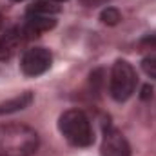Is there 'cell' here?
<instances>
[{"mask_svg": "<svg viewBox=\"0 0 156 156\" xmlns=\"http://www.w3.org/2000/svg\"><path fill=\"white\" fill-rule=\"evenodd\" d=\"M26 31L18 29V31H7L5 35L0 37V58H9L15 53V49L22 42V35Z\"/></svg>", "mask_w": 156, "mask_h": 156, "instance_id": "8992f818", "label": "cell"}, {"mask_svg": "<svg viewBox=\"0 0 156 156\" xmlns=\"http://www.w3.org/2000/svg\"><path fill=\"white\" fill-rule=\"evenodd\" d=\"M142 69H144V73H145L147 76H151V78L156 80V55L147 56V58L142 60Z\"/></svg>", "mask_w": 156, "mask_h": 156, "instance_id": "9c48e42d", "label": "cell"}, {"mask_svg": "<svg viewBox=\"0 0 156 156\" xmlns=\"http://www.w3.org/2000/svg\"><path fill=\"white\" fill-rule=\"evenodd\" d=\"M51 2H64V0H51Z\"/></svg>", "mask_w": 156, "mask_h": 156, "instance_id": "8fae6325", "label": "cell"}, {"mask_svg": "<svg viewBox=\"0 0 156 156\" xmlns=\"http://www.w3.org/2000/svg\"><path fill=\"white\" fill-rule=\"evenodd\" d=\"M0 27H2V16H0Z\"/></svg>", "mask_w": 156, "mask_h": 156, "instance_id": "4fadbf2b", "label": "cell"}, {"mask_svg": "<svg viewBox=\"0 0 156 156\" xmlns=\"http://www.w3.org/2000/svg\"><path fill=\"white\" fill-rule=\"evenodd\" d=\"M56 11H58V7H56L51 0H49V2L38 0V2L29 9V13H37V15H49V16H53Z\"/></svg>", "mask_w": 156, "mask_h": 156, "instance_id": "ba28073f", "label": "cell"}, {"mask_svg": "<svg viewBox=\"0 0 156 156\" xmlns=\"http://www.w3.org/2000/svg\"><path fill=\"white\" fill-rule=\"evenodd\" d=\"M53 56L45 47L27 49L20 60V69L26 76H40L51 67Z\"/></svg>", "mask_w": 156, "mask_h": 156, "instance_id": "277c9868", "label": "cell"}, {"mask_svg": "<svg viewBox=\"0 0 156 156\" xmlns=\"http://www.w3.org/2000/svg\"><path fill=\"white\" fill-rule=\"evenodd\" d=\"M31 102H33V94L29 91H26V93L15 96L13 100H7V102L0 104V115H9V113H15V111H22Z\"/></svg>", "mask_w": 156, "mask_h": 156, "instance_id": "52a82bcc", "label": "cell"}, {"mask_svg": "<svg viewBox=\"0 0 156 156\" xmlns=\"http://www.w3.org/2000/svg\"><path fill=\"white\" fill-rule=\"evenodd\" d=\"M13 2H24V0H13Z\"/></svg>", "mask_w": 156, "mask_h": 156, "instance_id": "7c38bea8", "label": "cell"}, {"mask_svg": "<svg viewBox=\"0 0 156 156\" xmlns=\"http://www.w3.org/2000/svg\"><path fill=\"white\" fill-rule=\"evenodd\" d=\"M136 89V73L133 66L125 60L115 62L111 69V80H109V93L116 102H125L133 96Z\"/></svg>", "mask_w": 156, "mask_h": 156, "instance_id": "3957f363", "label": "cell"}, {"mask_svg": "<svg viewBox=\"0 0 156 156\" xmlns=\"http://www.w3.org/2000/svg\"><path fill=\"white\" fill-rule=\"evenodd\" d=\"M56 24V20L49 15H37V13H29L27 15V22H26V33L29 35H37V33H44L53 29Z\"/></svg>", "mask_w": 156, "mask_h": 156, "instance_id": "5b68a950", "label": "cell"}, {"mask_svg": "<svg viewBox=\"0 0 156 156\" xmlns=\"http://www.w3.org/2000/svg\"><path fill=\"white\" fill-rule=\"evenodd\" d=\"M102 20H104L105 24H111V26H113V24H116L118 20H120V13H118L116 9H111V7H109L107 11L102 13Z\"/></svg>", "mask_w": 156, "mask_h": 156, "instance_id": "30bf717a", "label": "cell"}, {"mask_svg": "<svg viewBox=\"0 0 156 156\" xmlns=\"http://www.w3.org/2000/svg\"><path fill=\"white\" fill-rule=\"evenodd\" d=\"M58 129L62 136L75 147H89L94 140L91 122L80 109H69L58 120Z\"/></svg>", "mask_w": 156, "mask_h": 156, "instance_id": "7a4b0ae2", "label": "cell"}, {"mask_svg": "<svg viewBox=\"0 0 156 156\" xmlns=\"http://www.w3.org/2000/svg\"><path fill=\"white\" fill-rule=\"evenodd\" d=\"M38 144V134L29 125L0 123V156H33Z\"/></svg>", "mask_w": 156, "mask_h": 156, "instance_id": "6da1fadb", "label": "cell"}]
</instances>
